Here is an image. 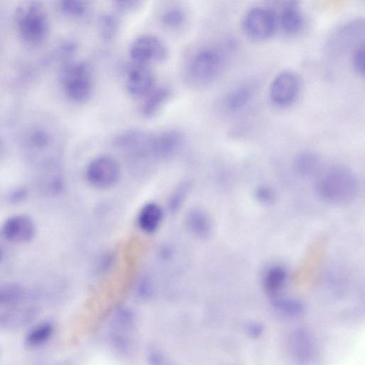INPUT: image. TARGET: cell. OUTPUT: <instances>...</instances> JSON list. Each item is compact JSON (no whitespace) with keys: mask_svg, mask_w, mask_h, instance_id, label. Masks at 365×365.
Returning a JSON list of instances; mask_svg holds the SVG:
<instances>
[{"mask_svg":"<svg viewBox=\"0 0 365 365\" xmlns=\"http://www.w3.org/2000/svg\"><path fill=\"white\" fill-rule=\"evenodd\" d=\"M358 190L357 178L352 171L343 167L330 169L318 178L316 184L318 196L333 204L352 202Z\"/></svg>","mask_w":365,"mask_h":365,"instance_id":"cell-1","label":"cell"},{"mask_svg":"<svg viewBox=\"0 0 365 365\" xmlns=\"http://www.w3.org/2000/svg\"><path fill=\"white\" fill-rule=\"evenodd\" d=\"M63 80L68 96L74 102H85L93 95V71L84 62L68 65L63 70Z\"/></svg>","mask_w":365,"mask_h":365,"instance_id":"cell-2","label":"cell"},{"mask_svg":"<svg viewBox=\"0 0 365 365\" xmlns=\"http://www.w3.org/2000/svg\"><path fill=\"white\" fill-rule=\"evenodd\" d=\"M223 66L224 57L222 53L215 48H205L193 56L188 73L194 82L207 84L219 76Z\"/></svg>","mask_w":365,"mask_h":365,"instance_id":"cell-3","label":"cell"},{"mask_svg":"<svg viewBox=\"0 0 365 365\" xmlns=\"http://www.w3.org/2000/svg\"><path fill=\"white\" fill-rule=\"evenodd\" d=\"M130 53L134 63L149 66L151 63L164 62L168 57L169 49L160 38L145 35L133 42Z\"/></svg>","mask_w":365,"mask_h":365,"instance_id":"cell-4","label":"cell"},{"mask_svg":"<svg viewBox=\"0 0 365 365\" xmlns=\"http://www.w3.org/2000/svg\"><path fill=\"white\" fill-rule=\"evenodd\" d=\"M121 176V168L117 161L109 156H101L88 164L86 177L91 186L107 189L114 186Z\"/></svg>","mask_w":365,"mask_h":365,"instance_id":"cell-5","label":"cell"},{"mask_svg":"<svg viewBox=\"0 0 365 365\" xmlns=\"http://www.w3.org/2000/svg\"><path fill=\"white\" fill-rule=\"evenodd\" d=\"M277 25L275 13L263 8L251 9L243 21V29L246 34L250 38L260 41L272 37L276 32Z\"/></svg>","mask_w":365,"mask_h":365,"instance_id":"cell-6","label":"cell"},{"mask_svg":"<svg viewBox=\"0 0 365 365\" xmlns=\"http://www.w3.org/2000/svg\"><path fill=\"white\" fill-rule=\"evenodd\" d=\"M17 22L20 33L25 41L38 44L45 39L47 22L40 6L33 5L23 8L19 13Z\"/></svg>","mask_w":365,"mask_h":365,"instance_id":"cell-7","label":"cell"},{"mask_svg":"<svg viewBox=\"0 0 365 365\" xmlns=\"http://www.w3.org/2000/svg\"><path fill=\"white\" fill-rule=\"evenodd\" d=\"M300 86V80L294 72L284 71L274 79L270 85V100L278 106H288L296 99Z\"/></svg>","mask_w":365,"mask_h":365,"instance_id":"cell-8","label":"cell"},{"mask_svg":"<svg viewBox=\"0 0 365 365\" xmlns=\"http://www.w3.org/2000/svg\"><path fill=\"white\" fill-rule=\"evenodd\" d=\"M126 88L134 98H145L156 87V77L148 65L134 63L127 72Z\"/></svg>","mask_w":365,"mask_h":365,"instance_id":"cell-9","label":"cell"},{"mask_svg":"<svg viewBox=\"0 0 365 365\" xmlns=\"http://www.w3.org/2000/svg\"><path fill=\"white\" fill-rule=\"evenodd\" d=\"M182 141L180 132L173 130L152 133L150 139L151 157L167 158L173 155Z\"/></svg>","mask_w":365,"mask_h":365,"instance_id":"cell-10","label":"cell"},{"mask_svg":"<svg viewBox=\"0 0 365 365\" xmlns=\"http://www.w3.org/2000/svg\"><path fill=\"white\" fill-rule=\"evenodd\" d=\"M6 239L13 242H28L36 235L33 219L25 215H16L7 219L3 227Z\"/></svg>","mask_w":365,"mask_h":365,"instance_id":"cell-11","label":"cell"},{"mask_svg":"<svg viewBox=\"0 0 365 365\" xmlns=\"http://www.w3.org/2000/svg\"><path fill=\"white\" fill-rule=\"evenodd\" d=\"M38 316L35 307L12 308L0 312V329L16 330L33 323Z\"/></svg>","mask_w":365,"mask_h":365,"instance_id":"cell-12","label":"cell"},{"mask_svg":"<svg viewBox=\"0 0 365 365\" xmlns=\"http://www.w3.org/2000/svg\"><path fill=\"white\" fill-rule=\"evenodd\" d=\"M171 91L166 86L155 87L144 98L141 114L146 118L157 116L169 102Z\"/></svg>","mask_w":365,"mask_h":365,"instance_id":"cell-13","label":"cell"},{"mask_svg":"<svg viewBox=\"0 0 365 365\" xmlns=\"http://www.w3.org/2000/svg\"><path fill=\"white\" fill-rule=\"evenodd\" d=\"M188 230L196 237L207 239L212 233V226L207 212L201 208L192 209L187 216Z\"/></svg>","mask_w":365,"mask_h":365,"instance_id":"cell-14","label":"cell"},{"mask_svg":"<svg viewBox=\"0 0 365 365\" xmlns=\"http://www.w3.org/2000/svg\"><path fill=\"white\" fill-rule=\"evenodd\" d=\"M163 219L161 207L155 203H149L143 206L138 216L139 228L145 233H153L160 226Z\"/></svg>","mask_w":365,"mask_h":365,"instance_id":"cell-15","label":"cell"},{"mask_svg":"<svg viewBox=\"0 0 365 365\" xmlns=\"http://www.w3.org/2000/svg\"><path fill=\"white\" fill-rule=\"evenodd\" d=\"M54 325L49 321L40 323L26 333L24 343L29 348H38L45 345L53 336Z\"/></svg>","mask_w":365,"mask_h":365,"instance_id":"cell-16","label":"cell"},{"mask_svg":"<svg viewBox=\"0 0 365 365\" xmlns=\"http://www.w3.org/2000/svg\"><path fill=\"white\" fill-rule=\"evenodd\" d=\"M281 26L287 35L298 33L303 24V17L296 6L290 5L285 7L280 17Z\"/></svg>","mask_w":365,"mask_h":365,"instance_id":"cell-17","label":"cell"},{"mask_svg":"<svg viewBox=\"0 0 365 365\" xmlns=\"http://www.w3.org/2000/svg\"><path fill=\"white\" fill-rule=\"evenodd\" d=\"M286 279V270L282 266H274L270 268L266 273L264 288L269 293H276L284 286Z\"/></svg>","mask_w":365,"mask_h":365,"instance_id":"cell-18","label":"cell"},{"mask_svg":"<svg viewBox=\"0 0 365 365\" xmlns=\"http://www.w3.org/2000/svg\"><path fill=\"white\" fill-rule=\"evenodd\" d=\"M319 159L312 152H303L295 160L294 169L295 171L302 176L313 175L318 169Z\"/></svg>","mask_w":365,"mask_h":365,"instance_id":"cell-19","label":"cell"},{"mask_svg":"<svg viewBox=\"0 0 365 365\" xmlns=\"http://www.w3.org/2000/svg\"><path fill=\"white\" fill-rule=\"evenodd\" d=\"M252 96L251 88L246 86L235 88L229 93L226 99V107L231 111H237L244 108Z\"/></svg>","mask_w":365,"mask_h":365,"instance_id":"cell-20","label":"cell"},{"mask_svg":"<svg viewBox=\"0 0 365 365\" xmlns=\"http://www.w3.org/2000/svg\"><path fill=\"white\" fill-rule=\"evenodd\" d=\"M22 287L15 283L0 284V307L14 305L23 296Z\"/></svg>","mask_w":365,"mask_h":365,"instance_id":"cell-21","label":"cell"},{"mask_svg":"<svg viewBox=\"0 0 365 365\" xmlns=\"http://www.w3.org/2000/svg\"><path fill=\"white\" fill-rule=\"evenodd\" d=\"M162 20L168 27H178L185 22L186 14L181 9L171 8L163 13Z\"/></svg>","mask_w":365,"mask_h":365,"instance_id":"cell-22","label":"cell"},{"mask_svg":"<svg viewBox=\"0 0 365 365\" xmlns=\"http://www.w3.org/2000/svg\"><path fill=\"white\" fill-rule=\"evenodd\" d=\"M118 22L116 17L105 14L100 19V29L103 37L107 40L112 39L118 30Z\"/></svg>","mask_w":365,"mask_h":365,"instance_id":"cell-23","label":"cell"},{"mask_svg":"<svg viewBox=\"0 0 365 365\" xmlns=\"http://www.w3.org/2000/svg\"><path fill=\"white\" fill-rule=\"evenodd\" d=\"M62 9L66 14L73 17H81L87 11L88 5L80 0H68L63 2Z\"/></svg>","mask_w":365,"mask_h":365,"instance_id":"cell-24","label":"cell"},{"mask_svg":"<svg viewBox=\"0 0 365 365\" xmlns=\"http://www.w3.org/2000/svg\"><path fill=\"white\" fill-rule=\"evenodd\" d=\"M352 63L355 70L361 75L364 73V44L359 46L352 56Z\"/></svg>","mask_w":365,"mask_h":365,"instance_id":"cell-25","label":"cell"},{"mask_svg":"<svg viewBox=\"0 0 365 365\" xmlns=\"http://www.w3.org/2000/svg\"><path fill=\"white\" fill-rule=\"evenodd\" d=\"M255 196L258 201L265 204L272 203L275 198L272 190L266 187L258 188L255 192Z\"/></svg>","mask_w":365,"mask_h":365,"instance_id":"cell-26","label":"cell"},{"mask_svg":"<svg viewBox=\"0 0 365 365\" xmlns=\"http://www.w3.org/2000/svg\"><path fill=\"white\" fill-rule=\"evenodd\" d=\"M116 8L121 12L128 13L131 11H135L141 6V2L139 1H121L116 3Z\"/></svg>","mask_w":365,"mask_h":365,"instance_id":"cell-27","label":"cell"},{"mask_svg":"<svg viewBox=\"0 0 365 365\" xmlns=\"http://www.w3.org/2000/svg\"><path fill=\"white\" fill-rule=\"evenodd\" d=\"M28 193L25 189L19 188L11 192L9 199L13 203H20L27 197Z\"/></svg>","mask_w":365,"mask_h":365,"instance_id":"cell-28","label":"cell"},{"mask_svg":"<svg viewBox=\"0 0 365 365\" xmlns=\"http://www.w3.org/2000/svg\"><path fill=\"white\" fill-rule=\"evenodd\" d=\"M3 258V253L2 252L1 250H0V261H2Z\"/></svg>","mask_w":365,"mask_h":365,"instance_id":"cell-29","label":"cell"}]
</instances>
